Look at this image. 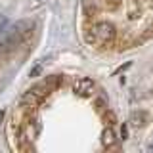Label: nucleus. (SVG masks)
I'll return each instance as SVG.
<instances>
[{
  "label": "nucleus",
  "instance_id": "f03ea898",
  "mask_svg": "<svg viewBox=\"0 0 153 153\" xmlns=\"http://www.w3.org/2000/svg\"><path fill=\"white\" fill-rule=\"evenodd\" d=\"M10 31H12L13 35H17L23 42H25L27 38L33 35V31H35V21H33V19H19V21H16L12 27H10Z\"/></svg>",
  "mask_w": 153,
  "mask_h": 153
},
{
  "label": "nucleus",
  "instance_id": "1a4fd4ad",
  "mask_svg": "<svg viewBox=\"0 0 153 153\" xmlns=\"http://www.w3.org/2000/svg\"><path fill=\"white\" fill-rule=\"evenodd\" d=\"M40 71H42V67H40V65L33 67V69H31V73H29V76H38V75H40Z\"/></svg>",
  "mask_w": 153,
  "mask_h": 153
},
{
  "label": "nucleus",
  "instance_id": "6e6552de",
  "mask_svg": "<svg viewBox=\"0 0 153 153\" xmlns=\"http://www.w3.org/2000/svg\"><path fill=\"white\" fill-rule=\"evenodd\" d=\"M6 27H8V17L0 13V31H4V29H6Z\"/></svg>",
  "mask_w": 153,
  "mask_h": 153
},
{
  "label": "nucleus",
  "instance_id": "20e7f679",
  "mask_svg": "<svg viewBox=\"0 0 153 153\" xmlns=\"http://www.w3.org/2000/svg\"><path fill=\"white\" fill-rule=\"evenodd\" d=\"M147 113H143V111H136V113H132V117H130V126L134 128H142V126H146L147 124Z\"/></svg>",
  "mask_w": 153,
  "mask_h": 153
},
{
  "label": "nucleus",
  "instance_id": "f257e3e1",
  "mask_svg": "<svg viewBox=\"0 0 153 153\" xmlns=\"http://www.w3.org/2000/svg\"><path fill=\"white\" fill-rule=\"evenodd\" d=\"M117 36V29L113 27V23L109 21H98L90 27L86 40L92 42L96 46H109Z\"/></svg>",
  "mask_w": 153,
  "mask_h": 153
},
{
  "label": "nucleus",
  "instance_id": "9d476101",
  "mask_svg": "<svg viewBox=\"0 0 153 153\" xmlns=\"http://www.w3.org/2000/svg\"><path fill=\"white\" fill-rule=\"evenodd\" d=\"M121 136H123V140H126V138H128V128L126 126L121 128Z\"/></svg>",
  "mask_w": 153,
  "mask_h": 153
},
{
  "label": "nucleus",
  "instance_id": "423d86ee",
  "mask_svg": "<svg viewBox=\"0 0 153 153\" xmlns=\"http://www.w3.org/2000/svg\"><path fill=\"white\" fill-rule=\"evenodd\" d=\"M115 140H117V136H115V132H113V128H105V130L102 132V143L105 147H111Z\"/></svg>",
  "mask_w": 153,
  "mask_h": 153
},
{
  "label": "nucleus",
  "instance_id": "39448f33",
  "mask_svg": "<svg viewBox=\"0 0 153 153\" xmlns=\"http://www.w3.org/2000/svg\"><path fill=\"white\" fill-rule=\"evenodd\" d=\"M40 102H42V100L38 98V96H36L35 92H33V90H27V92L23 94V103H25V105H31V107H36V105L40 103Z\"/></svg>",
  "mask_w": 153,
  "mask_h": 153
},
{
  "label": "nucleus",
  "instance_id": "9b49d317",
  "mask_svg": "<svg viewBox=\"0 0 153 153\" xmlns=\"http://www.w3.org/2000/svg\"><path fill=\"white\" fill-rule=\"evenodd\" d=\"M4 115H6V113H4V111H0V123H2V119H4Z\"/></svg>",
  "mask_w": 153,
  "mask_h": 153
},
{
  "label": "nucleus",
  "instance_id": "f8f14e48",
  "mask_svg": "<svg viewBox=\"0 0 153 153\" xmlns=\"http://www.w3.org/2000/svg\"><path fill=\"white\" fill-rule=\"evenodd\" d=\"M149 149H151V151H153V143H151V146H149Z\"/></svg>",
  "mask_w": 153,
  "mask_h": 153
},
{
  "label": "nucleus",
  "instance_id": "0eeeda50",
  "mask_svg": "<svg viewBox=\"0 0 153 153\" xmlns=\"http://www.w3.org/2000/svg\"><path fill=\"white\" fill-rule=\"evenodd\" d=\"M119 0H105V6H107L109 10H115V8H119Z\"/></svg>",
  "mask_w": 153,
  "mask_h": 153
},
{
  "label": "nucleus",
  "instance_id": "7ed1b4c3",
  "mask_svg": "<svg viewBox=\"0 0 153 153\" xmlns=\"http://www.w3.org/2000/svg\"><path fill=\"white\" fill-rule=\"evenodd\" d=\"M73 88H75V92L79 94V96H92V90H94V82L90 79H86V76H80V79H76L75 80V84H73Z\"/></svg>",
  "mask_w": 153,
  "mask_h": 153
}]
</instances>
